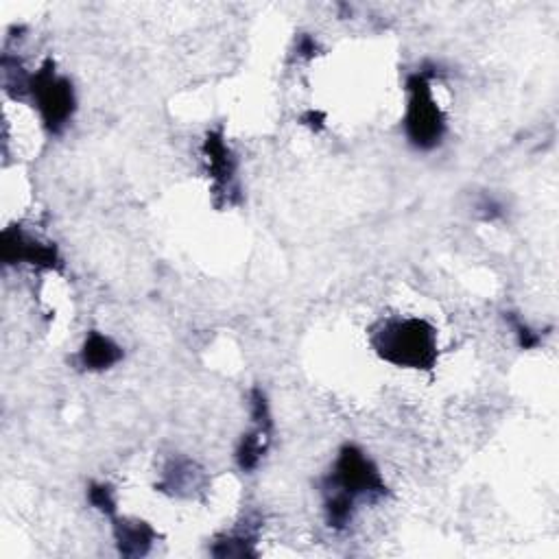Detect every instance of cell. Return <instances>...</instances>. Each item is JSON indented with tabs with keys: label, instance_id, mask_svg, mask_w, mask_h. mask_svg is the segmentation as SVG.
I'll return each mask as SVG.
<instances>
[{
	"label": "cell",
	"instance_id": "6da1fadb",
	"mask_svg": "<svg viewBox=\"0 0 559 559\" xmlns=\"http://www.w3.org/2000/svg\"><path fill=\"white\" fill-rule=\"evenodd\" d=\"M372 343L380 359L407 370H431L437 361L435 328L418 317L387 321Z\"/></svg>",
	"mask_w": 559,
	"mask_h": 559
},
{
	"label": "cell",
	"instance_id": "7a4b0ae2",
	"mask_svg": "<svg viewBox=\"0 0 559 559\" xmlns=\"http://www.w3.org/2000/svg\"><path fill=\"white\" fill-rule=\"evenodd\" d=\"M409 105L407 116H404V129L413 147L422 151L435 149L444 138L446 132V118L439 110V105L433 97L431 77L424 70L409 77Z\"/></svg>",
	"mask_w": 559,
	"mask_h": 559
},
{
	"label": "cell",
	"instance_id": "3957f363",
	"mask_svg": "<svg viewBox=\"0 0 559 559\" xmlns=\"http://www.w3.org/2000/svg\"><path fill=\"white\" fill-rule=\"evenodd\" d=\"M25 86L40 110L42 123L51 134H59L75 114V90L66 77L55 73L53 62H46L38 73L31 75Z\"/></svg>",
	"mask_w": 559,
	"mask_h": 559
},
{
	"label": "cell",
	"instance_id": "277c9868",
	"mask_svg": "<svg viewBox=\"0 0 559 559\" xmlns=\"http://www.w3.org/2000/svg\"><path fill=\"white\" fill-rule=\"evenodd\" d=\"M328 490H337L348 494L350 498H380L387 494V485L380 477L374 461L367 457L361 448L356 446H343L339 459L335 463V470L330 474V487Z\"/></svg>",
	"mask_w": 559,
	"mask_h": 559
},
{
	"label": "cell",
	"instance_id": "5b68a950",
	"mask_svg": "<svg viewBox=\"0 0 559 559\" xmlns=\"http://www.w3.org/2000/svg\"><path fill=\"white\" fill-rule=\"evenodd\" d=\"M252 415H254L256 428L243 437L239 450H236V463H239V468L243 472L258 468V463L263 461L267 448L271 444V431H273L271 411H269V402L260 389L252 391Z\"/></svg>",
	"mask_w": 559,
	"mask_h": 559
},
{
	"label": "cell",
	"instance_id": "8992f818",
	"mask_svg": "<svg viewBox=\"0 0 559 559\" xmlns=\"http://www.w3.org/2000/svg\"><path fill=\"white\" fill-rule=\"evenodd\" d=\"M3 260L7 265L29 263L44 269H53L59 263L55 245H42L29 239V236H25L20 230H7L3 234Z\"/></svg>",
	"mask_w": 559,
	"mask_h": 559
},
{
	"label": "cell",
	"instance_id": "52a82bcc",
	"mask_svg": "<svg viewBox=\"0 0 559 559\" xmlns=\"http://www.w3.org/2000/svg\"><path fill=\"white\" fill-rule=\"evenodd\" d=\"M114 538L121 555L142 557L151 551L156 531L140 520H114Z\"/></svg>",
	"mask_w": 559,
	"mask_h": 559
},
{
	"label": "cell",
	"instance_id": "ba28073f",
	"mask_svg": "<svg viewBox=\"0 0 559 559\" xmlns=\"http://www.w3.org/2000/svg\"><path fill=\"white\" fill-rule=\"evenodd\" d=\"M121 359H123L121 346H116L110 337L101 335V332H90L81 348V365L90 372L110 370V367L116 365Z\"/></svg>",
	"mask_w": 559,
	"mask_h": 559
},
{
	"label": "cell",
	"instance_id": "9c48e42d",
	"mask_svg": "<svg viewBox=\"0 0 559 559\" xmlns=\"http://www.w3.org/2000/svg\"><path fill=\"white\" fill-rule=\"evenodd\" d=\"M204 153H206V162H208V171L212 175V180L219 186L230 190V186L234 182V173H236V160L232 156L230 147L225 145L223 136L208 134V138L204 142Z\"/></svg>",
	"mask_w": 559,
	"mask_h": 559
},
{
	"label": "cell",
	"instance_id": "30bf717a",
	"mask_svg": "<svg viewBox=\"0 0 559 559\" xmlns=\"http://www.w3.org/2000/svg\"><path fill=\"white\" fill-rule=\"evenodd\" d=\"M354 516V498L348 494L328 490L326 492V522L332 529H346Z\"/></svg>",
	"mask_w": 559,
	"mask_h": 559
},
{
	"label": "cell",
	"instance_id": "8fae6325",
	"mask_svg": "<svg viewBox=\"0 0 559 559\" xmlns=\"http://www.w3.org/2000/svg\"><path fill=\"white\" fill-rule=\"evenodd\" d=\"M254 538L252 535H230V538H225L221 542H217L212 546V555L217 557H249V555H256L254 549Z\"/></svg>",
	"mask_w": 559,
	"mask_h": 559
},
{
	"label": "cell",
	"instance_id": "7c38bea8",
	"mask_svg": "<svg viewBox=\"0 0 559 559\" xmlns=\"http://www.w3.org/2000/svg\"><path fill=\"white\" fill-rule=\"evenodd\" d=\"M88 501L92 507H97L101 514L112 516L116 514V496L110 485L105 483H92L88 490Z\"/></svg>",
	"mask_w": 559,
	"mask_h": 559
},
{
	"label": "cell",
	"instance_id": "4fadbf2b",
	"mask_svg": "<svg viewBox=\"0 0 559 559\" xmlns=\"http://www.w3.org/2000/svg\"><path fill=\"white\" fill-rule=\"evenodd\" d=\"M516 330H518V339H520V346L525 350H531L540 343V335H535V332L527 326H522L520 321H516Z\"/></svg>",
	"mask_w": 559,
	"mask_h": 559
},
{
	"label": "cell",
	"instance_id": "5bb4252c",
	"mask_svg": "<svg viewBox=\"0 0 559 559\" xmlns=\"http://www.w3.org/2000/svg\"><path fill=\"white\" fill-rule=\"evenodd\" d=\"M297 51H300V53L306 55V57H311V55L317 51V42H315L313 38H308V35H306V38L300 40V46H297Z\"/></svg>",
	"mask_w": 559,
	"mask_h": 559
}]
</instances>
